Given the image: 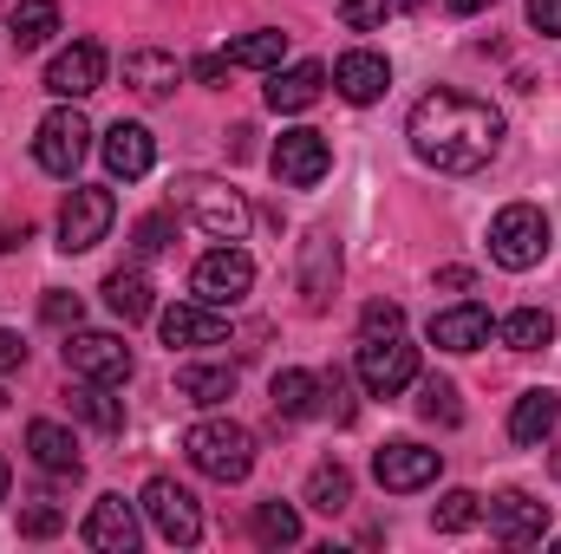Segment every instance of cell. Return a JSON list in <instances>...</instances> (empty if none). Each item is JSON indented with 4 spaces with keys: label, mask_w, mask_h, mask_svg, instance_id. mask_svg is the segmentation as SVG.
<instances>
[{
    "label": "cell",
    "mask_w": 561,
    "mask_h": 554,
    "mask_svg": "<svg viewBox=\"0 0 561 554\" xmlns=\"http://www.w3.org/2000/svg\"><path fill=\"white\" fill-rule=\"evenodd\" d=\"M405 138H412V150H419L431 170L470 176V170H483L503 150V112L490 99H477V92L437 85V92H424L419 105H412Z\"/></svg>",
    "instance_id": "1"
},
{
    "label": "cell",
    "mask_w": 561,
    "mask_h": 554,
    "mask_svg": "<svg viewBox=\"0 0 561 554\" xmlns=\"http://www.w3.org/2000/svg\"><path fill=\"white\" fill-rule=\"evenodd\" d=\"M170 209L183 222H196L209 242H242V229H249V203L222 176H176L170 183Z\"/></svg>",
    "instance_id": "2"
},
{
    "label": "cell",
    "mask_w": 561,
    "mask_h": 554,
    "mask_svg": "<svg viewBox=\"0 0 561 554\" xmlns=\"http://www.w3.org/2000/svg\"><path fill=\"white\" fill-rule=\"evenodd\" d=\"M183 457H190L209 483H242V476L255 470V437H249L242 424H229V417H203V424H190Z\"/></svg>",
    "instance_id": "3"
},
{
    "label": "cell",
    "mask_w": 561,
    "mask_h": 554,
    "mask_svg": "<svg viewBox=\"0 0 561 554\" xmlns=\"http://www.w3.org/2000/svg\"><path fill=\"white\" fill-rule=\"evenodd\" d=\"M542 255H549V216L536 203L496 209V222H490V262L510 268V275H529Z\"/></svg>",
    "instance_id": "4"
},
{
    "label": "cell",
    "mask_w": 561,
    "mask_h": 554,
    "mask_svg": "<svg viewBox=\"0 0 561 554\" xmlns=\"http://www.w3.org/2000/svg\"><path fill=\"white\" fill-rule=\"evenodd\" d=\"M359 385L373 399H399L405 385H419V346L405 333H379V339H359Z\"/></svg>",
    "instance_id": "5"
},
{
    "label": "cell",
    "mask_w": 561,
    "mask_h": 554,
    "mask_svg": "<svg viewBox=\"0 0 561 554\" xmlns=\"http://www.w3.org/2000/svg\"><path fill=\"white\" fill-rule=\"evenodd\" d=\"M85 150H92V125H85V112H79L72 99L39 118V131H33V163H39L46 176H72V170L85 163Z\"/></svg>",
    "instance_id": "6"
},
{
    "label": "cell",
    "mask_w": 561,
    "mask_h": 554,
    "mask_svg": "<svg viewBox=\"0 0 561 554\" xmlns=\"http://www.w3.org/2000/svg\"><path fill=\"white\" fill-rule=\"evenodd\" d=\"M249 287H255V262H249L236 242L209 249V255L190 268V293H196L203 307H242V300H249Z\"/></svg>",
    "instance_id": "7"
},
{
    "label": "cell",
    "mask_w": 561,
    "mask_h": 554,
    "mask_svg": "<svg viewBox=\"0 0 561 554\" xmlns=\"http://www.w3.org/2000/svg\"><path fill=\"white\" fill-rule=\"evenodd\" d=\"M112 216H118V196L99 189V183H79V189L66 196V209H59V249H66V255L99 249V242L112 235Z\"/></svg>",
    "instance_id": "8"
},
{
    "label": "cell",
    "mask_w": 561,
    "mask_h": 554,
    "mask_svg": "<svg viewBox=\"0 0 561 554\" xmlns=\"http://www.w3.org/2000/svg\"><path fill=\"white\" fill-rule=\"evenodd\" d=\"M144 516H150V529H157L170 549L203 542V509H196V496H190L176 476H150V483H144Z\"/></svg>",
    "instance_id": "9"
},
{
    "label": "cell",
    "mask_w": 561,
    "mask_h": 554,
    "mask_svg": "<svg viewBox=\"0 0 561 554\" xmlns=\"http://www.w3.org/2000/svg\"><path fill=\"white\" fill-rule=\"evenodd\" d=\"M131 346L118 339V333H66V372L72 379H99V385H125L131 379Z\"/></svg>",
    "instance_id": "10"
},
{
    "label": "cell",
    "mask_w": 561,
    "mask_h": 554,
    "mask_svg": "<svg viewBox=\"0 0 561 554\" xmlns=\"http://www.w3.org/2000/svg\"><path fill=\"white\" fill-rule=\"evenodd\" d=\"M437 470H444V450H424V443H386V450L373 457V476H379V489H392V496L431 489Z\"/></svg>",
    "instance_id": "11"
},
{
    "label": "cell",
    "mask_w": 561,
    "mask_h": 554,
    "mask_svg": "<svg viewBox=\"0 0 561 554\" xmlns=\"http://www.w3.org/2000/svg\"><path fill=\"white\" fill-rule=\"evenodd\" d=\"M105 85V46L99 39H79V46H66V53H53V66H46V92L53 99H92Z\"/></svg>",
    "instance_id": "12"
},
{
    "label": "cell",
    "mask_w": 561,
    "mask_h": 554,
    "mask_svg": "<svg viewBox=\"0 0 561 554\" xmlns=\"http://www.w3.org/2000/svg\"><path fill=\"white\" fill-rule=\"evenodd\" d=\"M483 516H490V535H496L503 549H536V542L549 535V503H536V496H523V489L496 496Z\"/></svg>",
    "instance_id": "13"
},
{
    "label": "cell",
    "mask_w": 561,
    "mask_h": 554,
    "mask_svg": "<svg viewBox=\"0 0 561 554\" xmlns=\"http://www.w3.org/2000/svg\"><path fill=\"white\" fill-rule=\"evenodd\" d=\"M333 170V143L320 138V131H280V143H275V176L287 183V189H313L320 176Z\"/></svg>",
    "instance_id": "14"
},
{
    "label": "cell",
    "mask_w": 561,
    "mask_h": 554,
    "mask_svg": "<svg viewBox=\"0 0 561 554\" xmlns=\"http://www.w3.org/2000/svg\"><path fill=\"white\" fill-rule=\"evenodd\" d=\"M157 326H163V346H170V353H176V346H222V339H229L222 307H203V300H176V307H163Z\"/></svg>",
    "instance_id": "15"
},
{
    "label": "cell",
    "mask_w": 561,
    "mask_h": 554,
    "mask_svg": "<svg viewBox=\"0 0 561 554\" xmlns=\"http://www.w3.org/2000/svg\"><path fill=\"white\" fill-rule=\"evenodd\" d=\"M333 287H340V242H333L327 229H313V235L300 242V307H307V313H327Z\"/></svg>",
    "instance_id": "16"
},
{
    "label": "cell",
    "mask_w": 561,
    "mask_h": 554,
    "mask_svg": "<svg viewBox=\"0 0 561 554\" xmlns=\"http://www.w3.org/2000/svg\"><path fill=\"white\" fill-rule=\"evenodd\" d=\"M79 535H85V549H99V554H131L138 549V509L125 496H99Z\"/></svg>",
    "instance_id": "17"
},
{
    "label": "cell",
    "mask_w": 561,
    "mask_h": 554,
    "mask_svg": "<svg viewBox=\"0 0 561 554\" xmlns=\"http://www.w3.org/2000/svg\"><path fill=\"white\" fill-rule=\"evenodd\" d=\"M490 333H496V320L477 300H457L431 320V346H444V353H477V346H490Z\"/></svg>",
    "instance_id": "18"
},
{
    "label": "cell",
    "mask_w": 561,
    "mask_h": 554,
    "mask_svg": "<svg viewBox=\"0 0 561 554\" xmlns=\"http://www.w3.org/2000/svg\"><path fill=\"white\" fill-rule=\"evenodd\" d=\"M150 163H157V138H150L144 125H131V118H118V125L105 131V170H112L118 183H138V176H150Z\"/></svg>",
    "instance_id": "19"
},
{
    "label": "cell",
    "mask_w": 561,
    "mask_h": 554,
    "mask_svg": "<svg viewBox=\"0 0 561 554\" xmlns=\"http://www.w3.org/2000/svg\"><path fill=\"white\" fill-rule=\"evenodd\" d=\"M333 85H340V99L346 105H373V99H386V85H392V66H386V53H346L340 66H333Z\"/></svg>",
    "instance_id": "20"
},
{
    "label": "cell",
    "mask_w": 561,
    "mask_h": 554,
    "mask_svg": "<svg viewBox=\"0 0 561 554\" xmlns=\"http://www.w3.org/2000/svg\"><path fill=\"white\" fill-rule=\"evenodd\" d=\"M26 450H33L39 470H53V476H79V437H72L66 424L33 417V424H26Z\"/></svg>",
    "instance_id": "21"
},
{
    "label": "cell",
    "mask_w": 561,
    "mask_h": 554,
    "mask_svg": "<svg viewBox=\"0 0 561 554\" xmlns=\"http://www.w3.org/2000/svg\"><path fill=\"white\" fill-rule=\"evenodd\" d=\"M320 92H327V66H320V59H300V66H287V72L275 66L268 105H275V112H307Z\"/></svg>",
    "instance_id": "22"
},
{
    "label": "cell",
    "mask_w": 561,
    "mask_h": 554,
    "mask_svg": "<svg viewBox=\"0 0 561 554\" xmlns=\"http://www.w3.org/2000/svg\"><path fill=\"white\" fill-rule=\"evenodd\" d=\"M556 424H561V399L556 392H523L516 412H510V437H516L523 450H536L542 437H556Z\"/></svg>",
    "instance_id": "23"
},
{
    "label": "cell",
    "mask_w": 561,
    "mask_h": 554,
    "mask_svg": "<svg viewBox=\"0 0 561 554\" xmlns=\"http://www.w3.org/2000/svg\"><path fill=\"white\" fill-rule=\"evenodd\" d=\"M176 79H183V66H176L170 53H157V46L125 53V85H131V92H144V99H163V92H176Z\"/></svg>",
    "instance_id": "24"
},
{
    "label": "cell",
    "mask_w": 561,
    "mask_h": 554,
    "mask_svg": "<svg viewBox=\"0 0 561 554\" xmlns=\"http://www.w3.org/2000/svg\"><path fill=\"white\" fill-rule=\"evenodd\" d=\"M53 33H59V0H20V7L7 13V39H13L20 53L46 46Z\"/></svg>",
    "instance_id": "25"
},
{
    "label": "cell",
    "mask_w": 561,
    "mask_h": 554,
    "mask_svg": "<svg viewBox=\"0 0 561 554\" xmlns=\"http://www.w3.org/2000/svg\"><path fill=\"white\" fill-rule=\"evenodd\" d=\"M72 412L85 417L92 430H105V437L125 430V399H112V385H99V379H79L72 385Z\"/></svg>",
    "instance_id": "26"
},
{
    "label": "cell",
    "mask_w": 561,
    "mask_h": 554,
    "mask_svg": "<svg viewBox=\"0 0 561 554\" xmlns=\"http://www.w3.org/2000/svg\"><path fill=\"white\" fill-rule=\"evenodd\" d=\"M105 307H112L125 326L150 320V280H144V268H118V275H105Z\"/></svg>",
    "instance_id": "27"
},
{
    "label": "cell",
    "mask_w": 561,
    "mask_h": 554,
    "mask_svg": "<svg viewBox=\"0 0 561 554\" xmlns=\"http://www.w3.org/2000/svg\"><path fill=\"white\" fill-rule=\"evenodd\" d=\"M496 333H503V346H516V353H542V346L556 339V313H549V307H516Z\"/></svg>",
    "instance_id": "28"
},
{
    "label": "cell",
    "mask_w": 561,
    "mask_h": 554,
    "mask_svg": "<svg viewBox=\"0 0 561 554\" xmlns=\"http://www.w3.org/2000/svg\"><path fill=\"white\" fill-rule=\"evenodd\" d=\"M176 392L190 405H222V399H236V366H183Z\"/></svg>",
    "instance_id": "29"
},
{
    "label": "cell",
    "mask_w": 561,
    "mask_h": 554,
    "mask_svg": "<svg viewBox=\"0 0 561 554\" xmlns=\"http://www.w3.org/2000/svg\"><path fill=\"white\" fill-rule=\"evenodd\" d=\"M275 417H313L320 412V379L313 372H300V366H287V372H275Z\"/></svg>",
    "instance_id": "30"
},
{
    "label": "cell",
    "mask_w": 561,
    "mask_h": 554,
    "mask_svg": "<svg viewBox=\"0 0 561 554\" xmlns=\"http://www.w3.org/2000/svg\"><path fill=\"white\" fill-rule=\"evenodd\" d=\"M307 503H313L320 516L353 509V476H346V463H313V476H307Z\"/></svg>",
    "instance_id": "31"
},
{
    "label": "cell",
    "mask_w": 561,
    "mask_h": 554,
    "mask_svg": "<svg viewBox=\"0 0 561 554\" xmlns=\"http://www.w3.org/2000/svg\"><path fill=\"white\" fill-rule=\"evenodd\" d=\"M249 529H255L262 549H294L300 542V509L294 503H255V522Z\"/></svg>",
    "instance_id": "32"
},
{
    "label": "cell",
    "mask_w": 561,
    "mask_h": 554,
    "mask_svg": "<svg viewBox=\"0 0 561 554\" xmlns=\"http://www.w3.org/2000/svg\"><path fill=\"white\" fill-rule=\"evenodd\" d=\"M229 66H255V72H275L280 59H287V33H242L229 53H222Z\"/></svg>",
    "instance_id": "33"
},
{
    "label": "cell",
    "mask_w": 561,
    "mask_h": 554,
    "mask_svg": "<svg viewBox=\"0 0 561 554\" xmlns=\"http://www.w3.org/2000/svg\"><path fill=\"white\" fill-rule=\"evenodd\" d=\"M483 522V496H470V489H450V496H437V509H431V529L437 535H463V529H477Z\"/></svg>",
    "instance_id": "34"
},
{
    "label": "cell",
    "mask_w": 561,
    "mask_h": 554,
    "mask_svg": "<svg viewBox=\"0 0 561 554\" xmlns=\"http://www.w3.org/2000/svg\"><path fill=\"white\" fill-rule=\"evenodd\" d=\"M419 417H424V424H444V430H457V424H463L457 385H450V379H424V385H419Z\"/></svg>",
    "instance_id": "35"
},
{
    "label": "cell",
    "mask_w": 561,
    "mask_h": 554,
    "mask_svg": "<svg viewBox=\"0 0 561 554\" xmlns=\"http://www.w3.org/2000/svg\"><path fill=\"white\" fill-rule=\"evenodd\" d=\"M320 399H327V412H333V424H353L359 417V405H353V379L333 366L327 379H320Z\"/></svg>",
    "instance_id": "36"
},
{
    "label": "cell",
    "mask_w": 561,
    "mask_h": 554,
    "mask_svg": "<svg viewBox=\"0 0 561 554\" xmlns=\"http://www.w3.org/2000/svg\"><path fill=\"white\" fill-rule=\"evenodd\" d=\"M399 326H405V307H392V300H373L359 313V339H379V333H399Z\"/></svg>",
    "instance_id": "37"
},
{
    "label": "cell",
    "mask_w": 561,
    "mask_h": 554,
    "mask_svg": "<svg viewBox=\"0 0 561 554\" xmlns=\"http://www.w3.org/2000/svg\"><path fill=\"white\" fill-rule=\"evenodd\" d=\"M386 13H392V0H340V20H346L353 33H373V26H386Z\"/></svg>",
    "instance_id": "38"
},
{
    "label": "cell",
    "mask_w": 561,
    "mask_h": 554,
    "mask_svg": "<svg viewBox=\"0 0 561 554\" xmlns=\"http://www.w3.org/2000/svg\"><path fill=\"white\" fill-rule=\"evenodd\" d=\"M131 249H138L144 262L163 255V249H170V216H144L138 229H131Z\"/></svg>",
    "instance_id": "39"
},
{
    "label": "cell",
    "mask_w": 561,
    "mask_h": 554,
    "mask_svg": "<svg viewBox=\"0 0 561 554\" xmlns=\"http://www.w3.org/2000/svg\"><path fill=\"white\" fill-rule=\"evenodd\" d=\"M39 313H46V326H79V313H85V307H79V293H46V300H39Z\"/></svg>",
    "instance_id": "40"
},
{
    "label": "cell",
    "mask_w": 561,
    "mask_h": 554,
    "mask_svg": "<svg viewBox=\"0 0 561 554\" xmlns=\"http://www.w3.org/2000/svg\"><path fill=\"white\" fill-rule=\"evenodd\" d=\"M59 529H66V516H59V509H46V503L20 516V535H33V542H46V535H59Z\"/></svg>",
    "instance_id": "41"
},
{
    "label": "cell",
    "mask_w": 561,
    "mask_h": 554,
    "mask_svg": "<svg viewBox=\"0 0 561 554\" xmlns=\"http://www.w3.org/2000/svg\"><path fill=\"white\" fill-rule=\"evenodd\" d=\"M529 26L549 33V39H561V0H529Z\"/></svg>",
    "instance_id": "42"
},
{
    "label": "cell",
    "mask_w": 561,
    "mask_h": 554,
    "mask_svg": "<svg viewBox=\"0 0 561 554\" xmlns=\"http://www.w3.org/2000/svg\"><path fill=\"white\" fill-rule=\"evenodd\" d=\"M190 79H196V85H222V79H229V59H222V53H203V59L190 66Z\"/></svg>",
    "instance_id": "43"
},
{
    "label": "cell",
    "mask_w": 561,
    "mask_h": 554,
    "mask_svg": "<svg viewBox=\"0 0 561 554\" xmlns=\"http://www.w3.org/2000/svg\"><path fill=\"white\" fill-rule=\"evenodd\" d=\"M20 366H26V339L0 326V372H20Z\"/></svg>",
    "instance_id": "44"
},
{
    "label": "cell",
    "mask_w": 561,
    "mask_h": 554,
    "mask_svg": "<svg viewBox=\"0 0 561 554\" xmlns=\"http://www.w3.org/2000/svg\"><path fill=\"white\" fill-rule=\"evenodd\" d=\"M26 242H33L26 222H0V255H13V249H26Z\"/></svg>",
    "instance_id": "45"
},
{
    "label": "cell",
    "mask_w": 561,
    "mask_h": 554,
    "mask_svg": "<svg viewBox=\"0 0 561 554\" xmlns=\"http://www.w3.org/2000/svg\"><path fill=\"white\" fill-rule=\"evenodd\" d=\"M470 268H437V287H450V293H463V287H470Z\"/></svg>",
    "instance_id": "46"
},
{
    "label": "cell",
    "mask_w": 561,
    "mask_h": 554,
    "mask_svg": "<svg viewBox=\"0 0 561 554\" xmlns=\"http://www.w3.org/2000/svg\"><path fill=\"white\" fill-rule=\"evenodd\" d=\"M450 7H457V13H477V7H490V0H450Z\"/></svg>",
    "instance_id": "47"
},
{
    "label": "cell",
    "mask_w": 561,
    "mask_h": 554,
    "mask_svg": "<svg viewBox=\"0 0 561 554\" xmlns=\"http://www.w3.org/2000/svg\"><path fill=\"white\" fill-rule=\"evenodd\" d=\"M7 483H13V476H7V457H0V503H7Z\"/></svg>",
    "instance_id": "48"
},
{
    "label": "cell",
    "mask_w": 561,
    "mask_h": 554,
    "mask_svg": "<svg viewBox=\"0 0 561 554\" xmlns=\"http://www.w3.org/2000/svg\"><path fill=\"white\" fill-rule=\"evenodd\" d=\"M392 7H424V0H392Z\"/></svg>",
    "instance_id": "49"
},
{
    "label": "cell",
    "mask_w": 561,
    "mask_h": 554,
    "mask_svg": "<svg viewBox=\"0 0 561 554\" xmlns=\"http://www.w3.org/2000/svg\"><path fill=\"white\" fill-rule=\"evenodd\" d=\"M556 476H561V450H556Z\"/></svg>",
    "instance_id": "50"
},
{
    "label": "cell",
    "mask_w": 561,
    "mask_h": 554,
    "mask_svg": "<svg viewBox=\"0 0 561 554\" xmlns=\"http://www.w3.org/2000/svg\"><path fill=\"white\" fill-rule=\"evenodd\" d=\"M0 412H7V392H0Z\"/></svg>",
    "instance_id": "51"
},
{
    "label": "cell",
    "mask_w": 561,
    "mask_h": 554,
    "mask_svg": "<svg viewBox=\"0 0 561 554\" xmlns=\"http://www.w3.org/2000/svg\"><path fill=\"white\" fill-rule=\"evenodd\" d=\"M556 554H561V535H556Z\"/></svg>",
    "instance_id": "52"
}]
</instances>
